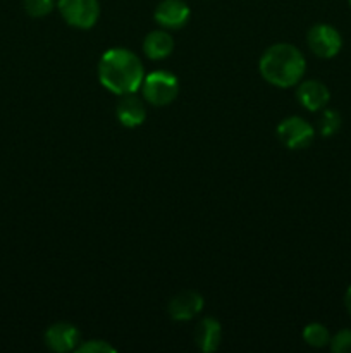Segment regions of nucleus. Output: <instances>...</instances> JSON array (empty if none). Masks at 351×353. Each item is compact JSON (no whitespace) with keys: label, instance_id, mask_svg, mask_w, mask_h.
Returning <instances> with one entry per match:
<instances>
[{"label":"nucleus","instance_id":"f257e3e1","mask_svg":"<svg viewBox=\"0 0 351 353\" xmlns=\"http://www.w3.org/2000/svg\"><path fill=\"white\" fill-rule=\"evenodd\" d=\"M98 79L114 95L140 92L145 79V68L140 57L127 48H109L98 61Z\"/></svg>","mask_w":351,"mask_h":353},{"label":"nucleus","instance_id":"f03ea898","mask_svg":"<svg viewBox=\"0 0 351 353\" xmlns=\"http://www.w3.org/2000/svg\"><path fill=\"white\" fill-rule=\"evenodd\" d=\"M262 78L277 88H291L303 79L306 72L305 55L291 43L270 45L258 62Z\"/></svg>","mask_w":351,"mask_h":353},{"label":"nucleus","instance_id":"7ed1b4c3","mask_svg":"<svg viewBox=\"0 0 351 353\" xmlns=\"http://www.w3.org/2000/svg\"><path fill=\"white\" fill-rule=\"evenodd\" d=\"M145 102L153 107H165L178 99L179 79L169 71H153L145 74L140 88Z\"/></svg>","mask_w":351,"mask_h":353},{"label":"nucleus","instance_id":"20e7f679","mask_svg":"<svg viewBox=\"0 0 351 353\" xmlns=\"http://www.w3.org/2000/svg\"><path fill=\"white\" fill-rule=\"evenodd\" d=\"M62 19L76 30H89L98 23V0H57Z\"/></svg>","mask_w":351,"mask_h":353},{"label":"nucleus","instance_id":"39448f33","mask_svg":"<svg viewBox=\"0 0 351 353\" xmlns=\"http://www.w3.org/2000/svg\"><path fill=\"white\" fill-rule=\"evenodd\" d=\"M277 138L289 150H303V148H308L315 140V130L303 117L291 116L279 123Z\"/></svg>","mask_w":351,"mask_h":353},{"label":"nucleus","instance_id":"423d86ee","mask_svg":"<svg viewBox=\"0 0 351 353\" xmlns=\"http://www.w3.org/2000/svg\"><path fill=\"white\" fill-rule=\"evenodd\" d=\"M308 48L320 59H332L343 48V38L334 26L326 23L315 24L308 30L306 34Z\"/></svg>","mask_w":351,"mask_h":353},{"label":"nucleus","instance_id":"0eeeda50","mask_svg":"<svg viewBox=\"0 0 351 353\" xmlns=\"http://www.w3.org/2000/svg\"><path fill=\"white\" fill-rule=\"evenodd\" d=\"M191 17V9L184 0H162L153 10V19L164 30H179Z\"/></svg>","mask_w":351,"mask_h":353},{"label":"nucleus","instance_id":"6e6552de","mask_svg":"<svg viewBox=\"0 0 351 353\" xmlns=\"http://www.w3.org/2000/svg\"><path fill=\"white\" fill-rule=\"evenodd\" d=\"M45 345L48 350L65 353L72 352L79 347V340H81V333L78 327L71 323H55L45 331Z\"/></svg>","mask_w":351,"mask_h":353},{"label":"nucleus","instance_id":"1a4fd4ad","mask_svg":"<svg viewBox=\"0 0 351 353\" xmlns=\"http://www.w3.org/2000/svg\"><path fill=\"white\" fill-rule=\"evenodd\" d=\"M203 307H205L203 296L198 292L186 290V292H181L176 296H172L167 305V312L172 321L182 323V321H191L193 317L198 316L203 310Z\"/></svg>","mask_w":351,"mask_h":353},{"label":"nucleus","instance_id":"9d476101","mask_svg":"<svg viewBox=\"0 0 351 353\" xmlns=\"http://www.w3.org/2000/svg\"><path fill=\"white\" fill-rule=\"evenodd\" d=\"M296 88V99L310 112L326 109L330 100V92L319 79H301Z\"/></svg>","mask_w":351,"mask_h":353},{"label":"nucleus","instance_id":"9b49d317","mask_svg":"<svg viewBox=\"0 0 351 353\" xmlns=\"http://www.w3.org/2000/svg\"><path fill=\"white\" fill-rule=\"evenodd\" d=\"M117 121L124 128H138L147 119V105L145 99H140L136 93H127L120 95L119 102L116 105Z\"/></svg>","mask_w":351,"mask_h":353},{"label":"nucleus","instance_id":"f8f14e48","mask_svg":"<svg viewBox=\"0 0 351 353\" xmlns=\"http://www.w3.org/2000/svg\"><path fill=\"white\" fill-rule=\"evenodd\" d=\"M195 341L196 347L202 352H215L222 341V326H220L219 321L213 319V317H205V319L200 321L195 331Z\"/></svg>","mask_w":351,"mask_h":353},{"label":"nucleus","instance_id":"ddd939ff","mask_svg":"<svg viewBox=\"0 0 351 353\" xmlns=\"http://www.w3.org/2000/svg\"><path fill=\"white\" fill-rule=\"evenodd\" d=\"M174 50V38L171 33L162 28V30H155L148 33L143 40V52L148 59L151 61H162L167 59Z\"/></svg>","mask_w":351,"mask_h":353},{"label":"nucleus","instance_id":"4468645a","mask_svg":"<svg viewBox=\"0 0 351 353\" xmlns=\"http://www.w3.org/2000/svg\"><path fill=\"white\" fill-rule=\"evenodd\" d=\"M330 333L323 324L320 323H310L303 330V340L308 347L313 348H323L330 343Z\"/></svg>","mask_w":351,"mask_h":353},{"label":"nucleus","instance_id":"2eb2a0df","mask_svg":"<svg viewBox=\"0 0 351 353\" xmlns=\"http://www.w3.org/2000/svg\"><path fill=\"white\" fill-rule=\"evenodd\" d=\"M343 119H341V114L334 109H322V116L319 119V133L322 137H332L339 131Z\"/></svg>","mask_w":351,"mask_h":353},{"label":"nucleus","instance_id":"dca6fc26","mask_svg":"<svg viewBox=\"0 0 351 353\" xmlns=\"http://www.w3.org/2000/svg\"><path fill=\"white\" fill-rule=\"evenodd\" d=\"M24 10L30 17H45L55 9V0H23Z\"/></svg>","mask_w":351,"mask_h":353},{"label":"nucleus","instance_id":"f3484780","mask_svg":"<svg viewBox=\"0 0 351 353\" xmlns=\"http://www.w3.org/2000/svg\"><path fill=\"white\" fill-rule=\"evenodd\" d=\"M329 347L334 353H351V330H341L334 334Z\"/></svg>","mask_w":351,"mask_h":353},{"label":"nucleus","instance_id":"a211bd4d","mask_svg":"<svg viewBox=\"0 0 351 353\" xmlns=\"http://www.w3.org/2000/svg\"><path fill=\"white\" fill-rule=\"evenodd\" d=\"M76 352L81 353H116V348L110 347L107 341L103 340H93V341H85V343H79V347L76 348Z\"/></svg>","mask_w":351,"mask_h":353},{"label":"nucleus","instance_id":"6ab92c4d","mask_svg":"<svg viewBox=\"0 0 351 353\" xmlns=\"http://www.w3.org/2000/svg\"><path fill=\"white\" fill-rule=\"evenodd\" d=\"M344 307H346V312L350 314L351 317V286L346 290V293H344Z\"/></svg>","mask_w":351,"mask_h":353},{"label":"nucleus","instance_id":"aec40b11","mask_svg":"<svg viewBox=\"0 0 351 353\" xmlns=\"http://www.w3.org/2000/svg\"><path fill=\"white\" fill-rule=\"evenodd\" d=\"M348 2H350V6H351V0H348Z\"/></svg>","mask_w":351,"mask_h":353}]
</instances>
